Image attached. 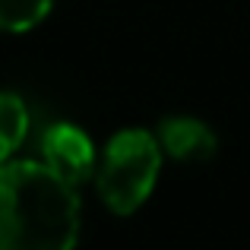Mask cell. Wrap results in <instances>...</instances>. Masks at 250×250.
I'll return each instance as SVG.
<instances>
[{
	"instance_id": "6da1fadb",
	"label": "cell",
	"mask_w": 250,
	"mask_h": 250,
	"mask_svg": "<svg viewBox=\"0 0 250 250\" xmlns=\"http://www.w3.org/2000/svg\"><path fill=\"white\" fill-rule=\"evenodd\" d=\"M80 187L42 159L0 165V250H76L83 231Z\"/></svg>"
},
{
	"instance_id": "277c9868",
	"label": "cell",
	"mask_w": 250,
	"mask_h": 250,
	"mask_svg": "<svg viewBox=\"0 0 250 250\" xmlns=\"http://www.w3.org/2000/svg\"><path fill=\"white\" fill-rule=\"evenodd\" d=\"M155 136L159 146L171 162H184V165H203V162L215 159L219 152V136L203 117L193 114H165L155 124Z\"/></svg>"
},
{
	"instance_id": "8992f818",
	"label": "cell",
	"mask_w": 250,
	"mask_h": 250,
	"mask_svg": "<svg viewBox=\"0 0 250 250\" xmlns=\"http://www.w3.org/2000/svg\"><path fill=\"white\" fill-rule=\"evenodd\" d=\"M54 10V0H0V32L22 35L42 25Z\"/></svg>"
},
{
	"instance_id": "5b68a950",
	"label": "cell",
	"mask_w": 250,
	"mask_h": 250,
	"mask_svg": "<svg viewBox=\"0 0 250 250\" xmlns=\"http://www.w3.org/2000/svg\"><path fill=\"white\" fill-rule=\"evenodd\" d=\"M25 136H29V108L22 95L0 92V165L19 152Z\"/></svg>"
},
{
	"instance_id": "3957f363",
	"label": "cell",
	"mask_w": 250,
	"mask_h": 250,
	"mask_svg": "<svg viewBox=\"0 0 250 250\" xmlns=\"http://www.w3.org/2000/svg\"><path fill=\"white\" fill-rule=\"evenodd\" d=\"M42 162L54 174H61L67 184L83 187L85 181H95L98 171V149L92 136L80 124L57 121L42 133Z\"/></svg>"
},
{
	"instance_id": "7a4b0ae2",
	"label": "cell",
	"mask_w": 250,
	"mask_h": 250,
	"mask_svg": "<svg viewBox=\"0 0 250 250\" xmlns=\"http://www.w3.org/2000/svg\"><path fill=\"white\" fill-rule=\"evenodd\" d=\"M165 152L159 146V136L146 127L117 130L98 159L95 190L104 209L114 215H133L149 203L155 193Z\"/></svg>"
}]
</instances>
